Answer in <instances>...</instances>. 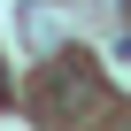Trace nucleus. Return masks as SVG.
<instances>
[{"label":"nucleus","mask_w":131,"mask_h":131,"mask_svg":"<svg viewBox=\"0 0 131 131\" xmlns=\"http://www.w3.org/2000/svg\"><path fill=\"white\" fill-rule=\"evenodd\" d=\"M93 108H100V77L85 70V54H62L46 70V85H39V116L70 123V116H93Z\"/></svg>","instance_id":"1"},{"label":"nucleus","mask_w":131,"mask_h":131,"mask_svg":"<svg viewBox=\"0 0 131 131\" xmlns=\"http://www.w3.org/2000/svg\"><path fill=\"white\" fill-rule=\"evenodd\" d=\"M0 93H8V70H0Z\"/></svg>","instance_id":"2"}]
</instances>
